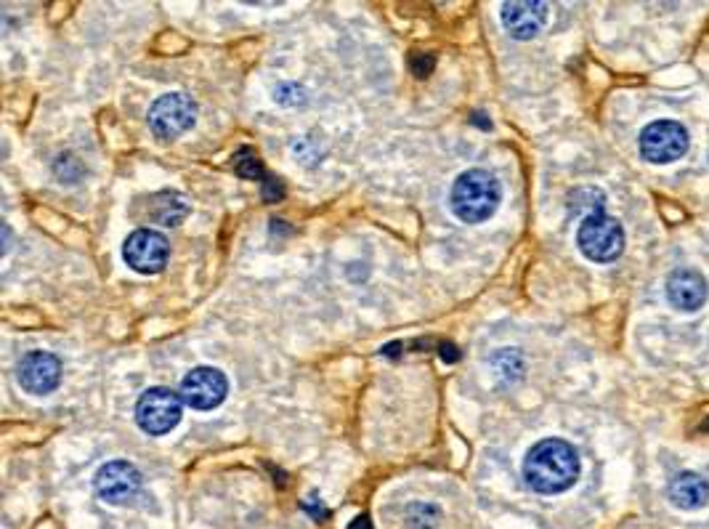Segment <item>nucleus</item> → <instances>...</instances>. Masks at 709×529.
Masks as SVG:
<instances>
[{"label": "nucleus", "mask_w": 709, "mask_h": 529, "mask_svg": "<svg viewBox=\"0 0 709 529\" xmlns=\"http://www.w3.org/2000/svg\"><path fill=\"white\" fill-rule=\"evenodd\" d=\"M688 131L686 125L675 123V120H654L648 123L640 133V157L648 160L651 165H667L675 163L688 152Z\"/></svg>", "instance_id": "20e7f679"}, {"label": "nucleus", "mask_w": 709, "mask_h": 529, "mask_svg": "<svg viewBox=\"0 0 709 529\" xmlns=\"http://www.w3.org/2000/svg\"><path fill=\"white\" fill-rule=\"evenodd\" d=\"M93 487H96V495L109 506H125L141 490L139 468L128 463V460H112V463L99 468Z\"/></svg>", "instance_id": "6e6552de"}, {"label": "nucleus", "mask_w": 709, "mask_h": 529, "mask_svg": "<svg viewBox=\"0 0 709 529\" xmlns=\"http://www.w3.org/2000/svg\"><path fill=\"white\" fill-rule=\"evenodd\" d=\"M577 245L582 250V256L595 261V264H611L625 250V229L609 213H590L579 224Z\"/></svg>", "instance_id": "7ed1b4c3"}, {"label": "nucleus", "mask_w": 709, "mask_h": 529, "mask_svg": "<svg viewBox=\"0 0 709 529\" xmlns=\"http://www.w3.org/2000/svg\"><path fill=\"white\" fill-rule=\"evenodd\" d=\"M579 455L563 439H542L524 460V479L540 495H558L579 479Z\"/></svg>", "instance_id": "f257e3e1"}, {"label": "nucleus", "mask_w": 709, "mask_h": 529, "mask_svg": "<svg viewBox=\"0 0 709 529\" xmlns=\"http://www.w3.org/2000/svg\"><path fill=\"white\" fill-rule=\"evenodd\" d=\"M441 359H444V362H457V359H460V351H457L452 343H441Z\"/></svg>", "instance_id": "a211bd4d"}, {"label": "nucleus", "mask_w": 709, "mask_h": 529, "mask_svg": "<svg viewBox=\"0 0 709 529\" xmlns=\"http://www.w3.org/2000/svg\"><path fill=\"white\" fill-rule=\"evenodd\" d=\"M181 399L192 410H213L229 394V381L218 367H194L181 381Z\"/></svg>", "instance_id": "1a4fd4ad"}, {"label": "nucleus", "mask_w": 709, "mask_h": 529, "mask_svg": "<svg viewBox=\"0 0 709 529\" xmlns=\"http://www.w3.org/2000/svg\"><path fill=\"white\" fill-rule=\"evenodd\" d=\"M16 378L32 397H46L62 381V362L48 351H32L16 367Z\"/></svg>", "instance_id": "9d476101"}, {"label": "nucleus", "mask_w": 709, "mask_h": 529, "mask_svg": "<svg viewBox=\"0 0 709 529\" xmlns=\"http://www.w3.org/2000/svg\"><path fill=\"white\" fill-rule=\"evenodd\" d=\"M197 120V104L186 94H165L160 96L149 109V128L160 139H178Z\"/></svg>", "instance_id": "423d86ee"}, {"label": "nucleus", "mask_w": 709, "mask_h": 529, "mask_svg": "<svg viewBox=\"0 0 709 529\" xmlns=\"http://www.w3.org/2000/svg\"><path fill=\"white\" fill-rule=\"evenodd\" d=\"M670 500L675 508H683V511H694V508H702L709 500V484L704 476L699 474H678L670 482Z\"/></svg>", "instance_id": "ddd939ff"}, {"label": "nucleus", "mask_w": 709, "mask_h": 529, "mask_svg": "<svg viewBox=\"0 0 709 529\" xmlns=\"http://www.w3.org/2000/svg\"><path fill=\"white\" fill-rule=\"evenodd\" d=\"M348 529H372V524H370V519H367V516H359V519H356V522L351 524Z\"/></svg>", "instance_id": "6ab92c4d"}, {"label": "nucleus", "mask_w": 709, "mask_h": 529, "mask_svg": "<svg viewBox=\"0 0 709 529\" xmlns=\"http://www.w3.org/2000/svg\"><path fill=\"white\" fill-rule=\"evenodd\" d=\"M181 415H184V399H181V394L162 389V386L144 391L139 405H136V423L149 436L170 434L181 423Z\"/></svg>", "instance_id": "39448f33"}, {"label": "nucleus", "mask_w": 709, "mask_h": 529, "mask_svg": "<svg viewBox=\"0 0 709 529\" xmlns=\"http://www.w3.org/2000/svg\"><path fill=\"white\" fill-rule=\"evenodd\" d=\"M449 200H452V211L463 224H484L500 208L502 187L489 171L471 168L457 176Z\"/></svg>", "instance_id": "f03ea898"}, {"label": "nucleus", "mask_w": 709, "mask_h": 529, "mask_svg": "<svg viewBox=\"0 0 709 529\" xmlns=\"http://www.w3.org/2000/svg\"><path fill=\"white\" fill-rule=\"evenodd\" d=\"M433 64H436V56L433 54H423V51L409 54V70L415 72L417 78H428L433 70Z\"/></svg>", "instance_id": "dca6fc26"}, {"label": "nucleus", "mask_w": 709, "mask_h": 529, "mask_svg": "<svg viewBox=\"0 0 709 529\" xmlns=\"http://www.w3.org/2000/svg\"><path fill=\"white\" fill-rule=\"evenodd\" d=\"M168 256V240L157 229H136L133 234H128V240L123 245L125 264L139 274L162 272L165 264H168Z\"/></svg>", "instance_id": "0eeeda50"}, {"label": "nucleus", "mask_w": 709, "mask_h": 529, "mask_svg": "<svg viewBox=\"0 0 709 529\" xmlns=\"http://www.w3.org/2000/svg\"><path fill=\"white\" fill-rule=\"evenodd\" d=\"M505 30L516 40H529L540 35V30L548 22V3L540 0H518V3H505L500 11Z\"/></svg>", "instance_id": "9b49d317"}, {"label": "nucleus", "mask_w": 709, "mask_h": 529, "mask_svg": "<svg viewBox=\"0 0 709 529\" xmlns=\"http://www.w3.org/2000/svg\"><path fill=\"white\" fill-rule=\"evenodd\" d=\"M149 218L157 221L162 226H178L189 216V203H186L184 195L178 192H157V195L149 197Z\"/></svg>", "instance_id": "4468645a"}, {"label": "nucleus", "mask_w": 709, "mask_h": 529, "mask_svg": "<svg viewBox=\"0 0 709 529\" xmlns=\"http://www.w3.org/2000/svg\"><path fill=\"white\" fill-rule=\"evenodd\" d=\"M263 195H266V200H269V203H277L279 197L285 195V189L279 187L274 179H263Z\"/></svg>", "instance_id": "f3484780"}, {"label": "nucleus", "mask_w": 709, "mask_h": 529, "mask_svg": "<svg viewBox=\"0 0 709 529\" xmlns=\"http://www.w3.org/2000/svg\"><path fill=\"white\" fill-rule=\"evenodd\" d=\"M234 171L239 173V179L263 181V165L258 155H255V149L250 147L239 149L237 157H234Z\"/></svg>", "instance_id": "2eb2a0df"}, {"label": "nucleus", "mask_w": 709, "mask_h": 529, "mask_svg": "<svg viewBox=\"0 0 709 529\" xmlns=\"http://www.w3.org/2000/svg\"><path fill=\"white\" fill-rule=\"evenodd\" d=\"M707 280L696 269H678L667 280V298L678 312H699L707 304Z\"/></svg>", "instance_id": "f8f14e48"}]
</instances>
